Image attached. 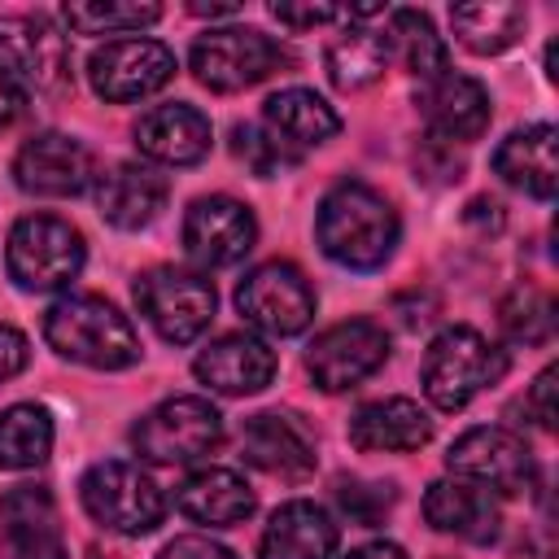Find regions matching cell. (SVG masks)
<instances>
[{
	"label": "cell",
	"instance_id": "cell-1",
	"mask_svg": "<svg viewBox=\"0 0 559 559\" xmlns=\"http://www.w3.org/2000/svg\"><path fill=\"white\" fill-rule=\"evenodd\" d=\"M402 236V218L384 192L362 179H341L323 192L314 214V240L323 258L345 271H380Z\"/></svg>",
	"mask_w": 559,
	"mask_h": 559
},
{
	"label": "cell",
	"instance_id": "cell-2",
	"mask_svg": "<svg viewBox=\"0 0 559 559\" xmlns=\"http://www.w3.org/2000/svg\"><path fill=\"white\" fill-rule=\"evenodd\" d=\"M44 341L92 371H122L140 362V336L131 319L100 293H66L44 310Z\"/></svg>",
	"mask_w": 559,
	"mask_h": 559
},
{
	"label": "cell",
	"instance_id": "cell-3",
	"mask_svg": "<svg viewBox=\"0 0 559 559\" xmlns=\"http://www.w3.org/2000/svg\"><path fill=\"white\" fill-rule=\"evenodd\" d=\"M507 376V354L476 328H445L432 336L419 362V384L437 411H463L476 393Z\"/></svg>",
	"mask_w": 559,
	"mask_h": 559
},
{
	"label": "cell",
	"instance_id": "cell-4",
	"mask_svg": "<svg viewBox=\"0 0 559 559\" xmlns=\"http://www.w3.org/2000/svg\"><path fill=\"white\" fill-rule=\"evenodd\" d=\"M87 262L83 231L70 218L57 214H26L13 223L9 245H4V266L9 280L26 293H61L79 280Z\"/></svg>",
	"mask_w": 559,
	"mask_h": 559
},
{
	"label": "cell",
	"instance_id": "cell-5",
	"mask_svg": "<svg viewBox=\"0 0 559 559\" xmlns=\"http://www.w3.org/2000/svg\"><path fill=\"white\" fill-rule=\"evenodd\" d=\"M79 498H83V511L118 537H144L166 515V493L157 489V480L127 459L92 463L79 480Z\"/></svg>",
	"mask_w": 559,
	"mask_h": 559
},
{
	"label": "cell",
	"instance_id": "cell-6",
	"mask_svg": "<svg viewBox=\"0 0 559 559\" xmlns=\"http://www.w3.org/2000/svg\"><path fill=\"white\" fill-rule=\"evenodd\" d=\"M223 441V415L210 406V397L197 393H179L157 402L135 428H131V445L144 463H162V467H183L197 463L205 454H214Z\"/></svg>",
	"mask_w": 559,
	"mask_h": 559
},
{
	"label": "cell",
	"instance_id": "cell-7",
	"mask_svg": "<svg viewBox=\"0 0 559 559\" xmlns=\"http://www.w3.org/2000/svg\"><path fill=\"white\" fill-rule=\"evenodd\" d=\"M284 61H288L284 44L258 26H214V31L197 35V44L188 52L197 83L210 92H245V87L271 79Z\"/></svg>",
	"mask_w": 559,
	"mask_h": 559
},
{
	"label": "cell",
	"instance_id": "cell-8",
	"mask_svg": "<svg viewBox=\"0 0 559 559\" xmlns=\"http://www.w3.org/2000/svg\"><path fill=\"white\" fill-rule=\"evenodd\" d=\"M135 306L140 314L153 323V332L170 345H188L197 341L210 319H214V284L201 271H183V266H153L135 280Z\"/></svg>",
	"mask_w": 559,
	"mask_h": 559
},
{
	"label": "cell",
	"instance_id": "cell-9",
	"mask_svg": "<svg viewBox=\"0 0 559 559\" xmlns=\"http://www.w3.org/2000/svg\"><path fill=\"white\" fill-rule=\"evenodd\" d=\"M314 288L301 275V266L271 258L262 266H253L240 284H236V310L245 314V323H253L266 336H297L310 328L314 319Z\"/></svg>",
	"mask_w": 559,
	"mask_h": 559
},
{
	"label": "cell",
	"instance_id": "cell-10",
	"mask_svg": "<svg viewBox=\"0 0 559 559\" xmlns=\"http://www.w3.org/2000/svg\"><path fill=\"white\" fill-rule=\"evenodd\" d=\"M445 467L498 498H515L533 489L537 480V463L524 437H515L511 428H489V424L454 437V445L445 450Z\"/></svg>",
	"mask_w": 559,
	"mask_h": 559
},
{
	"label": "cell",
	"instance_id": "cell-11",
	"mask_svg": "<svg viewBox=\"0 0 559 559\" xmlns=\"http://www.w3.org/2000/svg\"><path fill=\"white\" fill-rule=\"evenodd\" d=\"M389 358V332L371 319H345L323 328L306 349V371L323 393H345L376 376Z\"/></svg>",
	"mask_w": 559,
	"mask_h": 559
},
{
	"label": "cell",
	"instance_id": "cell-12",
	"mask_svg": "<svg viewBox=\"0 0 559 559\" xmlns=\"http://www.w3.org/2000/svg\"><path fill=\"white\" fill-rule=\"evenodd\" d=\"M175 79V52L162 39H109L87 57V83L100 100L127 105L162 92Z\"/></svg>",
	"mask_w": 559,
	"mask_h": 559
},
{
	"label": "cell",
	"instance_id": "cell-13",
	"mask_svg": "<svg viewBox=\"0 0 559 559\" xmlns=\"http://www.w3.org/2000/svg\"><path fill=\"white\" fill-rule=\"evenodd\" d=\"M0 66L35 92L70 87V44L44 13L0 17Z\"/></svg>",
	"mask_w": 559,
	"mask_h": 559
},
{
	"label": "cell",
	"instance_id": "cell-14",
	"mask_svg": "<svg viewBox=\"0 0 559 559\" xmlns=\"http://www.w3.org/2000/svg\"><path fill=\"white\" fill-rule=\"evenodd\" d=\"M13 183L31 197H79L96 183L92 148L66 131L31 135L13 157Z\"/></svg>",
	"mask_w": 559,
	"mask_h": 559
},
{
	"label": "cell",
	"instance_id": "cell-15",
	"mask_svg": "<svg viewBox=\"0 0 559 559\" xmlns=\"http://www.w3.org/2000/svg\"><path fill=\"white\" fill-rule=\"evenodd\" d=\"M258 240V218L236 197H197L183 214V249L197 266H231Z\"/></svg>",
	"mask_w": 559,
	"mask_h": 559
},
{
	"label": "cell",
	"instance_id": "cell-16",
	"mask_svg": "<svg viewBox=\"0 0 559 559\" xmlns=\"http://www.w3.org/2000/svg\"><path fill=\"white\" fill-rule=\"evenodd\" d=\"M424 122H428V135L441 140V144H467V140H480L489 118H493V105H489V92L480 79L472 74H459V70H445L428 83H419V96H415Z\"/></svg>",
	"mask_w": 559,
	"mask_h": 559
},
{
	"label": "cell",
	"instance_id": "cell-17",
	"mask_svg": "<svg viewBox=\"0 0 559 559\" xmlns=\"http://www.w3.org/2000/svg\"><path fill=\"white\" fill-rule=\"evenodd\" d=\"M192 371L223 397H249L275 380V349L249 332H223L192 358Z\"/></svg>",
	"mask_w": 559,
	"mask_h": 559
},
{
	"label": "cell",
	"instance_id": "cell-18",
	"mask_svg": "<svg viewBox=\"0 0 559 559\" xmlns=\"http://www.w3.org/2000/svg\"><path fill=\"white\" fill-rule=\"evenodd\" d=\"M4 559H66L61 515L44 485H13L0 498Z\"/></svg>",
	"mask_w": 559,
	"mask_h": 559
},
{
	"label": "cell",
	"instance_id": "cell-19",
	"mask_svg": "<svg viewBox=\"0 0 559 559\" xmlns=\"http://www.w3.org/2000/svg\"><path fill=\"white\" fill-rule=\"evenodd\" d=\"M240 454H245V463H253L258 472L280 476V480H301L319 463L310 428L288 411L253 415L245 424V432H240Z\"/></svg>",
	"mask_w": 559,
	"mask_h": 559
},
{
	"label": "cell",
	"instance_id": "cell-20",
	"mask_svg": "<svg viewBox=\"0 0 559 559\" xmlns=\"http://www.w3.org/2000/svg\"><path fill=\"white\" fill-rule=\"evenodd\" d=\"M210 140H214L210 118L183 100L153 105L135 122V148L157 166H197V162H205Z\"/></svg>",
	"mask_w": 559,
	"mask_h": 559
},
{
	"label": "cell",
	"instance_id": "cell-21",
	"mask_svg": "<svg viewBox=\"0 0 559 559\" xmlns=\"http://www.w3.org/2000/svg\"><path fill=\"white\" fill-rule=\"evenodd\" d=\"M92 192H96V210H100V218L109 227L140 231V227H148L166 210L170 183H166V175H157L144 162H118V166L96 175Z\"/></svg>",
	"mask_w": 559,
	"mask_h": 559
},
{
	"label": "cell",
	"instance_id": "cell-22",
	"mask_svg": "<svg viewBox=\"0 0 559 559\" xmlns=\"http://www.w3.org/2000/svg\"><path fill=\"white\" fill-rule=\"evenodd\" d=\"M424 520L437 528V533H450L459 542H472V546H489L502 528V511H498V498L463 476L454 480H432L428 493H424Z\"/></svg>",
	"mask_w": 559,
	"mask_h": 559
},
{
	"label": "cell",
	"instance_id": "cell-23",
	"mask_svg": "<svg viewBox=\"0 0 559 559\" xmlns=\"http://www.w3.org/2000/svg\"><path fill=\"white\" fill-rule=\"evenodd\" d=\"M432 419L415 397H376L349 415V441L367 454H406L428 445Z\"/></svg>",
	"mask_w": 559,
	"mask_h": 559
},
{
	"label": "cell",
	"instance_id": "cell-24",
	"mask_svg": "<svg viewBox=\"0 0 559 559\" xmlns=\"http://www.w3.org/2000/svg\"><path fill=\"white\" fill-rule=\"evenodd\" d=\"M332 550H336V520L310 498H293L275 507L258 542V559H332Z\"/></svg>",
	"mask_w": 559,
	"mask_h": 559
},
{
	"label": "cell",
	"instance_id": "cell-25",
	"mask_svg": "<svg viewBox=\"0 0 559 559\" xmlns=\"http://www.w3.org/2000/svg\"><path fill=\"white\" fill-rule=\"evenodd\" d=\"M555 140L559 131L550 122H533L511 131L498 148H493V170L502 175V183L520 188L524 197L550 201L559 188V162H555Z\"/></svg>",
	"mask_w": 559,
	"mask_h": 559
},
{
	"label": "cell",
	"instance_id": "cell-26",
	"mask_svg": "<svg viewBox=\"0 0 559 559\" xmlns=\"http://www.w3.org/2000/svg\"><path fill=\"white\" fill-rule=\"evenodd\" d=\"M179 511L197 524H210V528H231V524H245L258 507L249 480L231 467H197L183 485H179Z\"/></svg>",
	"mask_w": 559,
	"mask_h": 559
},
{
	"label": "cell",
	"instance_id": "cell-27",
	"mask_svg": "<svg viewBox=\"0 0 559 559\" xmlns=\"http://www.w3.org/2000/svg\"><path fill=\"white\" fill-rule=\"evenodd\" d=\"M262 127L275 131L284 144H293L301 153V148H314V144L332 140L341 131V114L310 87H284V92L266 96Z\"/></svg>",
	"mask_w": 559,
	"mask_h": 559
},
{
	"label": "cell",
	"instance_id": "cell-28",
	"mask_svg": "<svg viewBox=\"0 0 559 559\" xmlns=\"http://www.w3.org/2000/svg\"><path fill=\"white\" fill-rule=\"evenodd\" d=\"M389 57H393L389 35H384V31H371V26H362V22H349V26L328 44V52H323L328 79H332V87H341V92H362V87H371V83L389 70Z\"/></svg>",
	"mask_w": 559,
	"mask_h": 559
},
{
	"label": "cell",
	"instance_id": "cell-29",
	"mask_svg": "<svg viewBox=\"0 0 559 559\" xmlns=\"http://www.w3.org/2000/svg\"><path fill=\"white\" fill-rule=\"evenodd\" d=\"M524 22H528V13L515 0H480V4H454L450 9V26H454L459 44L476 57L507 52L524 35Z\"/></svg>",
	"mask_w": 559,
	"mask_h": 559
},
{
	"label": "cell",
	"instance_id": "cell-30",
	"mask_svg": "<svg viewBox=\"0 0 559 559\" xmlns=\"http://www.w3.org/2000/svg\"><path fill=\"white\" fill-rule=\"evenodd\" d=\"M52 454V415L35 402H13L0 411V467L31 472Z\"/></svg>",
	"mask_w": 559,
	"mask_h": 559
},
{
	"label": "cell",
	"instance_id": "cell-31",
	"mask_svg": "<svg viewBox=\"0 0 559 559\" xmlns=\"http://www.w3.org/2000/svg\"><path fill=\"white\" fill-rule=\"evenodd\" d=\"M384 35H389V48L402 57V66H406L419 83H428V79H437V74L450 70L445 39L437 35V26H432L428 13H419V9H393Z\"/></svg>",
	"mask_w": 559,
	"mask_h": 559
},
{
	"label": "cell",
	"instance_id": "cell-32",
	"mask_svg": "<svg viewBox=\"0 0 559 559\" xmlns=\"http://www.w3.org/2000/svg\"><path fill=\"white\" fill-rule=\"evenodd\" d=\"M498 323L515 345H546L555 336V297L537 284H515L498 301Z\"/></svg>",
	"mask_w": 559,
	"mask_h": 559
},
{
	"label": "cell",
	"instance_id": "cell-33",
	"mask_svg": "<svg viewBox=\"0 0 559 559\" xmlns=\"http://www.w3.org/2000/svg\"><path fill=\"white\" fill-rule=\"evenodd\" d=\"M66 26L79 35H122V31H140L153 26L162 17V4L144 0V4H114V0H70L61 9Z\"/></svg>",
	"mask_w": 559,
	"mask_h": 559
},
{
	"label": "cell",
	"instance_id": "cell-34",
	"mask_svg": "<svg viewBox=\"0 0 559 559\" xmlns=\"http://www.w3.org/2000/svg\"><path fill=\"white\" fill-rule=\"evenodd\" d=\"M231 153L236 162H245V170H253L258 179L284 175L301 162V153L293 144H284L275 131H266L262 122H236L231 127Z\"/></svg>",
	"mask_w": 559,
	"mask_h": 559
},
{
	"label": "cell",
	"instance_id": "cell-35",
	"mask_svg": "<svg viewBox=\"0 0 559 559\" xmlns=\"http://www.w3.org/2000/svg\"><path fill=\"white\" fill-rule=\"evenodd\" d=\"M336 502H341V511L354 520V524H380L389 511H393V502H397V489L389 485V480H341L336 485Z\"/></svg>",
	"mask_w": 559,
	"mask_h": 559
},
{
	"label": "cell",
	"instance_id": "cell-36",
	"mask_svg": "<svg viewBox=\"0 0 559 559\" xmlns=\"http://www.w3.org/2000/svg\"><path fill=\"white\" fill-rule=\"evenodd\" d=\"M157 559H236V550H227L223 542H210L201 533H188V537L166 542Z\"/></svg>",
	"mask_w": 559,
	"mask_h": 559
},
{
	"label": "cell",
	"instance_id": "cell-37",
	"mask_svg": "<svg viewBox=\"0 0 559 559\" xmlns=\"http://www.w3.org/2000/svg\"><path fill=\"white\" fill-rule=\"evenodd\" d=\"M555 376H559L555 367H542L528 389V411H533L537 428H546V432H555Z\"/></svg>",
	"mask_w": 559,
	"mask_h": 559
},
{
	"label": "cell",
	"instance_id": "cell-38",
	"mask_svg": "<svg viewBox=\"0 0 559 559\" xmlns=\"http://www.w3.org/2000/svg\"><path fill=\"white\" fill-rule=\"evenodd\" d=\"M271 13H275L284 26H297V31L345 17V9H336V4H271Z\"/></svg>",
	"mask_w": 559,
	"mask_h": 559
},
{
	"label": "cell",
	"instance_id": "cell-39",
	"mask_svg": "<svg viewBox=\"0 0 559 559\" xmlns=\"http://www.w3.org/2000/svg\"><path fill=\"white\" fill-rule=\"evenodd\" d=\"M26 362H31V345H26V336H22L17 328L0 323V384L13 380Z\"/></svg>",
	"mask_w": 559,
	"mask_h": 559
},
{
	"label": "cell",
	"instance_id": "cell-40",
	"mask_svg": "<svg viewBox=\"0 0 559 559\" xmlns=\"http://www.w3.org/2000/svg\"><path fill=\"white\" fill-rule=\"evenodd\" d=\"M26 100H31V96H26V87H22V83L0 66V131H9V127L26 114Z\"/></svg>",
	"mask_w": 559,
	"mask_h": 559
},
{
	"label": "cell",
	"instance_id": "cell-41",
	"mask_svg": "<svg viewBox=\"0 0 559 559\" xmlns=\"http://www.w3.org/2000/svg\"><path fill=\"white\" fill-rule=\"evenodd\" d=\"M341 559H406V550L393 546V542H367V546H354V550L341 555Z\"/></svg>",
	"mask_w": 559,
	"mask_h": 559
},
{
	"label": "cell",
	"instance_id": "cell-42",
	"mask_svg": "<svg viewBox=\"0 0 559 559\" xmlns=\"http://www.w3.org/2000/svg\"><path fill=\"white\" fill-rule=\"evenodd\" d=\"M188 13H197V17H231V13H236V4H201V0H192V4H188Z\"/></svg>",
	"mask_w": 559,
	"mask_h": 559
},
{
	"label": "cell",
	"instance_id": "cell-43",
	"mask_svg": "<svg viewBox=\"0 0 559 559\" xmlns=\"http://www.w3.org/2000/svg\"><path fill=\"white\" fill-rule=\"evenodd\" d=\"M87 559H114V555H109V550H100V546H92V550H87Z\"/></svg>",
	"mask_w": 559,
	"mask_h": 559
}]
</instances>
